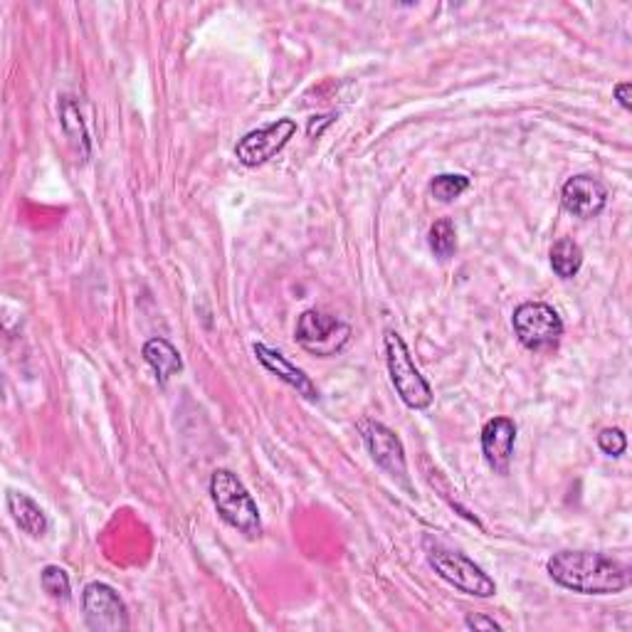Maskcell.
I'll return each instance as SVG.
<instances>
[{
	"label": "cell",
	"mask_w": 632,
	"mask_h": 632,
	"mask_svg": "<svg viewBox=\"0 0 632 632\" xmlns=\"http://www.w3.org/2000/svg\"><path fill=\"white\" fill-rule=\"evenodd\" d=\"M546 571L554 583L581 596H616L630 585L628 566L596 551H559L548 559Z\"/></svg>",
	"instance_id": "obj_1"
},
{
	"label": "cell",
	"mask_w": 632,
	"mask_h": 632,
	"mask_svg": "<svg viewBox=\"0 0 632 632\" xmlns=\"http://www.w3.org/2000/svg\"><path fill=\"white\" fill-rule=\"evenodd\" d=\"M425 556L430 569L440 575L445 583H450L452 588H458L464 596L474 598H491L497 593V583L489 579L482 566L474 563L467 556L448 548L440 542H433L430 536L423 542Z\"/></svg>",
	"instance_id": "obj_2"
},
{
	"label": "cell",
	"mask_w": 632,
	"mask_h": 632,
	"mask_svg": "<svg viewBox=\"0 0 632 632\" xmlns=\"http://www.w3.org/2000/svg\"><path fill=\"white\" fill-rule=\"evenodd\" d=\"M210 497L216 505L222 522L245 534L247 538H257L263 534V522H259V509L255 499L238 479L235 472L216 470L210 477Z\"/></svg>",
	"instance_id": "obj_3"
},
{
	"label": "cell",
	"mask_w": 632,
	"mask_h": 632,
	"mask_svg": "<svg viewBox=\"0 0 632 632\" xmlns=\"http://www.w3.org/2000/svg\"><path fill=\"white\" fill-rule=\"evenodd\" d=\"M386 364L396 393L411 411H427L433 405V388L417 370L415 361L408 351V343L398 331L386 333Z\"/></svg>",
	"instance_id": "obj_4"
},
{
	"label": "cell",
	"mask_w": 632,
	"mask_h": 632,
	"mask_svg": "<svg viewBox=\"0 0 632 632\" xmlns=\"http://www.w3.org/2000/svg\"><path fill=\"white\" fill-rule=\"evenodd\" d=\"M511 327L519 343L528 351L554 349L563 337V321L559 312L546 302H524L514 309Z\"/></svg>",
	"instance_id": "obj_5"
},
{
	"label": "cell",
	"mask_w": 632,
	"mask_h": 632,
	"mask_svg": "<svg viewBox=\"0 0 632 632\" xmlns=\"http://www.w3.org/2000/svg\"><path fill=\"white\" fill-rule=\"evenodd\" d=\"M294 339L304 351H309L319 358H329L337 356L347 347L351 339V327L347 321H341L339 316L321 309H309L296 321Z\"/></svg>",
	"instance_id": "obj_6"
},
{
	"label": "cell",
	"mask_w": 632,
	"mask_h": 632,
	"mask_svg": "<svg viewBox=\"0 0 632 632\" xmlns=\"http://www.w3.org/2000/svg\"><path fill=\"white\" fill-rule=\"evenodd\" d=\"M85 622L95 632H124L129 630V610L122 596L107 583H89L82 593Z\"/></svg>",
	"instance_id": "obj_7"
},
{
	"label": "cell",
	"mask_w": 632,
	"mask_h": 632,
	"mask_svg": "<svg viewBox=\"0 0 632 632\" xmlns=\"http://www.w3.org/2000/svg\"><path fill=\"white\" fill-rule=\"evenodd\" d=\"M296 134L294 119H277L275 124L255 129V132L245 134L235 146L238 161L247 166V169H257V166L267 163L269 158L277 156L282 148L292 142Z\"/></svg>",
	"instance_id": "obj_8"
},
{
	"label": "cell",
	"mask_w": 632,
	"mask_h": 632,
	"mask_svg": "<svg viewBox=\"0 0 632 632\" xmlns=\"http://www.w3.org/2000/svg\"><path fill=\"white\" fill-rule=\"evenodd\" d=\"M361 435H364L366 450L380 470H386L390 477H405L408 462H405V448L398 435L386 427L384 423L364 421L361 423Z\"/></svg>",
	"instance_id": "obj_9"
},
{
	"label": "cell",
	"mask_w": 632,
	"mask_h": 632,
	"mask_svg": "<svg viewBox=\"0 0 632 632\" xmlns=\"http://www.w3.org/2000/svg\"><path fill=\"white\" fill-rule=\"evenodd\" d=\"M561 206L573 218L593 220L608 206V189L596 175H573V179L563 183Z\"/></svg>",
	"instance_id": "obj_10"
},
{
	"label": "cell",
	"mask_w": 632,
	"mask_h": 632,
	"mask_svg": "<svg viewBox=\"0 0 632 632\" xmlns=\"http://www.w3.org/2000/svg\"><path fill=\"white\" fill-rule=\"evenodd\" d=\"M516 445V425L509 417H491L482 427V454L491 470L499 474L509 472L511 454Z\"/></svg>",
	"instance_id": "obj_11"
},
{
	"label": "cell",
	"mask_w": 632,
	"mask_h": 632,
	"mask_svg": "<svg viewBox=\"0 0 632 632\" xmlns=\"http://www.w3.org/2000/svg\"><path fill=\"white\" fill-rule=\"evenodd\" d=\"M253 351L259 364H263L269 374H275L277 378L284 380L287 386L294 388L296 393L306 398V401H316V398H319V390H316V386L312 384V378L306 376L302 368H296L282 351L269 349L267 343H255Z\"/></svg>",
	"instance_id": "obj_12"
},
{
	"label": "cell",
	"mask_w": 632,
	"mask_h": 632,
	"mask_svg": "<svg viewBox=\"0 0 632 632\" xmlns=\"http://www.w3.org/2000/svg\"><path fill=\"white\" fill-rule=\"evenodd\" d=\"M5 505H8V511H11V519L21 532H25L33 538H42L45 534H48V516H45L40 505L27 497L25 491L11 489L5 497Z\"/></svg>",
	"instance_id": "obj_13"
},
{
	"label": "cell",
	"mask_w": 632,
	"mask_h": 632,
	"mask_svg": "<svg viewBox=\"0 0 632 632\" xmlns=\"http://www.w3.org/2000/svg\"><path fill=\"white\" fill-rule=\"evenodd\" d=\"M144 361L148 366L154 368L156 380L158 384H169V378H173L175 374H181L183 370V361H181V353L175 351V347L171 341L166 339H148L144 343Z\"/></svg>",
	"instance_id": "obj_14"
},
{
	"label": "cell",
	"mask_w": 632,
	"mask_h": 632,
	"mask_svg": "<svg viewBox=\"0 0 632 632\" xmlns=\"http://www.w3.org/2000/svg\"><path fill=\"white\" fill-rule=\"evenodd\" d=\"M60 124H62V132L64 136L70 138V144L74 151L82 156V161H87L89 158V134H87V126L82 122V114H80V107L77 101L72 97H62L60 99Z\"/></svg>",
	"instance_id": "obj_15"
},
{
	"label": "cell",
	"mask_w": 632,
	"mask_h": 632,
	"mask_svg": "<svg viewBox=\"0 0 632 632\" xmlns=\"http://www.w3.org/2000/svg\"><path fill=\"white\" fill-rule=\"evenodd\" d=\"M551 267L556 277H561V280H573L575 275L581 272L583 267V250L579 243H573V240L563 238L559 240L551 247Z\"/></svg>",
	"instance_id": "obj_16"
},
{
	"label": "cell",
	"mask_w": 632,
	"mask_h": 632,
	"mask_svg": "<svg viewBox=\"0 0 632 632\" xmlns=\"http://www.w3.org/2000/svg\"><path fill=\"white\" fill-rule=\"evenodd\" d=\"M427 245H430L433 255L438 259H450L458 250V232L450 220H438L427 232Z\"/></svg>",
	"instance_id": "obj_17"
},
{
	"label": "cell",
	"mask_w": 632,
	"mask_h": 632,
	"mask_svg": "<svg viewBox=\"0 0 632 632\" xmlns=\"http://www.w3.org/2000/svg\"><path fill=\"white\" fill-rule=\"evenodd\" d=\"M470 185L472 181L467 179V175L440 173L430 181V193H433V198H438L440 203H452V200H458L462 193H467Z\"/></svg>",
	"instance_id": "obj_18"
},
{
	"label": "cell",
	"mask_w": 632,
	"mask_h": 632,
	"mask_svg": "<svg viewBox=\"0 0 632 632\" xmlns=\"http://www.w3.org/2000/svg\"><path fill=\"white\" fill-rule=\"evenodd\" d=\"M40 585L52 600H70V575L60 566H45L40 573Z\"/></svg>",
	"instance_id": "obj_19"
},
{
	"label": "cell",
	"mask_w": 632,
	"mask_h": 632,
	"mask_svg": "<svg viewBox=\"0 0 632 632\" xmlns=\"http://www.w3.org/2000/svg\"><path fill=\"white\" fill-rule=\"evenodd\" d=\"M598 448L608 454V458H620L622 452L628 450V438L625 433L618 430V427H606L598 435Z\"/></svg>",
	"instance_id": "obj_20"
},
{
	"label": "cell",
	"mask_w": 632,
	"mask_h": 632,
	"mask_svg": "<svg viewBox=\"0 0 632 632\" xmlns=\"http://www.w3.org/2000/svg\"><path fill=\"white\" fill-rule=\"evenodd\" d=\"M464 628H470V630H501V625L495 618H485V616H470L467 620H464Z\"/></svg>",
	"instance_id": "obj_21"
},
{
	"label": "cell",
	"mask_w": 632,
	"mask_h": 632,
	"mask_svg": "<svg viewBox=\"0 0 632 632\" xmlns=\"http://www.w3.org/2000/svg\"><path fill=\"white\" fill-rule=\"evenodd\" d=\"M616 99L625 111L632 109V85L630 82H620V85H616Z\"/></svg>",
	"instance_id": "obj_22"
},
{
	"label": "cell",
	"mask_w": 632,
	"mask_h": 632,
	"mask_svg": "<svg viewBox=\"0 0 632 632\" xmlns=\"http://www.w3.org/2000/svg\"><path fill=\"white\" fill-rule=\"evenodd\" d=\"M316 119H319V124H316L314 119H312V124H309V136H314V134L319 136V134H321V129H324V126H329V124L333 122V117H331V114H327V117H316Z\"/></svg>",
	"instance_id": "obj_23"
}]
</instances>
